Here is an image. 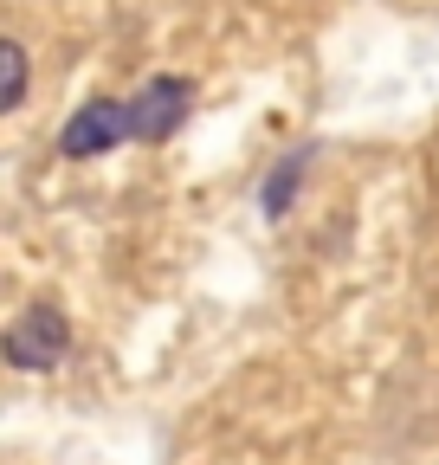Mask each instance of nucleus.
I'll list each match as a JSON object with an SVG mask.
<instances>
[{
	"label": "nucleus",
	"mask_w": 439,
	"mask_h": 465,
	"mask_svg": "<svg viewBox=\"0 0 439 465\" xmlns=\"http://www.w3.org/2000/svg\"><path fill=\"white\" fill-rule=\"evenodd\" d=\"M65 349H72V323L52 304H33L26 317L7 323V336H0V356L14 369H52V362H65Z\"/></svg>",
	"instance_id": "1"
},
{
	"label": "nucleus",
	"mask_w": 439,
	"mask_h": 465,
	"mask_svg": "<svg viewBox=\"0 0 439 465\" xmlns=\"http://www.w3.org/2000/svg\"><path fill=\"white\" fill-rule=\"evenodd\" d=\"M194 110V84L188 78H149L136 97H130V136L136 143H169Z\"/></svg>",
	"instance_id": "2"
},
{
	"label": "nucleus",
	"mask_w": 439,
	"mask_h": 465,
	"mask_svg": "<svg viewBox=\"0 0 439 465\" xmlns=\"http://www.w3.org/2000/svg\"><path fill=\"white\" fill-rule=\"evenodd\" d=\"M123 136H130V104H117V97H91V104L72 110V124L59 130V155L91 162V155H110Z\"/></svg>",
	"instance_id": "3"
},
{
	"label": "nucleus",
	"mask_w": 439,
	"mask_h": 465,
	"mask_svg": "<svg viewBox=\"0 0 439 465\" xmlns=\"http://www.w3.org/2000/svg\"><path fill=\"white\" fill-rule=\"evenodd\" d=\"M26 84H33V58H26V45H20V39H0V116H7V110L26 97Z\"/></svg>",
	"instance_id": "4"
},
{
	"label": "nucleus",
	"mask_w": 439,
	"mask_h": 465,
	"mask_svg": "<svg viewBox=\"0 0 439 465\" xmlns=\"http://www.w3.org/2000/svg\"><path fill=\"white\" fill-rule=\"evenodd\" d=\"M298 182H304V155H285V162H278V174H271V188H265V213H271V220L285 213V201H291V188H298Z\"/></svg>",
	"instance_id": "5"
}]
</instances>
